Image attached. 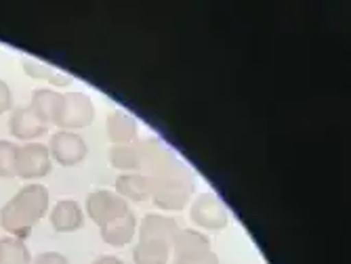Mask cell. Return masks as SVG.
Returning a JSON list of instances; mask_svg holds the SVG:
<instances>
[{"label": "cell", "instance_id": "obj_14", "mask_svg": "<svg viewBox=\"0 0 351 264\" xmlns=\"http://www.w3.org/2000/svg\"><path fill=\"white\" fill-rule=\"evenodd\" d=\"M135 235H137V218L133 212H126L124 216L101 226V237L112 248H124L126 243L133 241Z\"/></svg>", "mask_w": 351, "mask_h": 264}, {"label": "cell", "instance_id": "obj_12", "mask_svg": "<svg viewBox=\"0 0 351 264\" xmlns=\"http://www.w3.org/2000/svg\"><path fill=\"white\" fill-rule=\"evenodd\" d=\"M114 189V193L126 202H145L152 197V179L141 172H122Z\"/></svg>", "mask_w": 351, "mask_h": 264}, {"label": "cell", "instance_id": "obj_11", "mask_svg": "<svg viewBox=\"0 0 351 264\" xmlns=\"http://www.w3.org/2000/svg\"><path fill=\"white\" fill-rule=\"evenodd\" d=\"M206 252H210V239L198 228H179L171 243V254L175 256V260L200 256Z\"/></svg>", "mask_w": 351, "mask_h": 264}, {"label": "cell", "instance_id": "obj_1", "mask_svg": "<svg viewBox=\"0 0 351 264\" xmlns=\"http://www.w3.org/2000/svg\"><path fill=\"white\" fill-rule=\"evenodd\" d=\"M47 210H49V189L38 183L25 185L0 210V226L11 237L27 239L36 222L47 214Z\"/></svg>", "mask_w": 351, "mask_h": 264}, {"label": "cell", "instance_id": "obj_13", "mask_svg": "<svg viewBox=\"0 0 351 264\" xmlns=\"http://www.w3.org/2000/svg\"><path fill=\"white\" fill-rule=\"evenodd\" d=\"M106 132H108V139L114 145H131L137 143V120L124 111H112L106 120Z\"/></svg>", "mask_w": 351, "mask_h": 264}, {"label": "cell", "instance_id": "obj_17", "mask_svg": "<svg viewBox=\"0 0 351 264\" xmlns=\"http://www.w3.org/2000/svg\"><path fill=\"white\" fill-rule=\"evenodd\" d=\"M171 258V243L139 241L133 250L135 264H167Z\"/></svg>", "mask_w": 351, "mask_h": 264}, {"label": "cell", "instance_id": "obj_21", "mask_svg": "<svg viewBox=\"0 0 351 264\" xmlns=\"http://www.w3.org/2000/svg\"><path fill=\"white\" fill-rule=\"evenodd\" d=\"M32 264H72V262L61 252H43L36 258H32Z\"/></svg>", "mask_w": 351, "mask_h": 264}, {"label": "cell", "instance_id": "obj_16", "mask_svg": "<svg viewBox=\"0 0 351 264\" xmlns=\"http://www.w3.org/2000/svg\"><path fill=\"white\" fill-rule=\"evenodd\" d=\"M21 68L27 76L36 78V80H47L53 86H70L72 84V76L68 72H59L51 65L36 61V59H21Z\"/></svg>", "mask_w": 351, "mask_h": 264}, {"label": "cell", "instance_id": "obj_10", "mask_svg": "<svg viewBox=\"0 0 351 264\" xmlns=\"http://www.w3.org/2000/svg\"><path fill=\"white\" fill-rule=\"evenodd\" d=\"M177 230H179L177 220L171 218V216H162V214H147L141 220V224H137L139 241H165V243H173Z\"/></svg>", "mask_w": 351, "mask_h": 264}, {"label": "cell", "instance_id": "obj_3", "mask_svg": "<svg viewBox=\"0 0 351 264\" xmlns=\"http://www.w3.org/2000/svg\"><path fill=\"white\" fill-rule=\"evenodd\" d=\"M95 120V105L90 96L84 92H63L57 114L53 118V126L59 130H74L86 128Z\"/></svg>", "mask_w": 351, "mask_h": 264}, {"label": "cell", "instance_id": "obj_8", "mask_svg": "<svg viewBox=\"0 0 351 264\" xmlns=\"http://www.w3.org/2000/svg\"><path fill=\"white\" fill-rule=\"evenodd\" d=\"M47 130H49V124L29 105L15 107L11 118H9V132H11V137L17 141L32 143L38 137H43Z\"/></svg>", "mask_w": 351, "mask_h": 264}, {"label": "cell", "instance_id": "obj_19", "mask_svg": "<svg viewBox=\"0 0 351 264\" xmlns=\"http://www.w3.org/2000/svg\"><path fill=\"white\" fill-rule=\"evenodd\" d=\"M0 264H32V254L25 239L11 235L0 239Z\"/></svg>", "mask_w": 351, "mask_h": 264}, {"label": "cell", "instance_id": "obj_7", "mask_svg": "<svg viewBox=\"0 0 351 264\" xmlns=\"http://www.w3.org/2000/svg\"><path fill=\"white\" fill-rule=\"evenodd\" d=\"M189 218L198 228L213 230V233H219V230H223L230 222V214L226 206H223V202L215 193L198 195L196 202L189 208Z\"/></svg>", "mask_w": 351, "mask_h": 264}, {"label": "cell", "instance_id": "obj_20", "mask_svg": "<svg viewBox=\"0 0 351 264\" xmlns=\"http://www.w3.org/2000/svg\"><path fill=\"white\" fill-rule=\"evenodd\" d=\"M17 143L3 139L0 141V179H15V155Z\"/></svg>", "mask_w": 351, "mask_h": 264}, {"label": "cell", "instance_id": "obj_15", "mask_svg": "<svg viewBox=\"0 0 351 264\" xmlns=\"http://www.w3.org/2000/svg\"><path fill=\"white\" fill-rule=\"evenodd\" d=\"M110 163L122 172H137L143 166V149L141 143L131 145H114L110 149Z\"/></svg>", "mask_w": 351, "mask_h": 264}, {"label": "cell", "instance_id": "obj_6", "mask_svg": "<svg viewBox=\"0 0 351 264\" xmlns=\"http://www.w3.org/2000/svg\"><path fill=\"white\" fill-rule=\"evenodd\" d=\"M126 212H131L129 202L122 200L120 195L108 191V189H95L88 193L86 204H84V214L95 220L99 226L124 216Z\"/></svg>", "mask_w": 351, "mask_h": 264}, {"label": "cell", "instance_id": "obj_5", "mask_svg": "<svg viewBox=\"0 0 351 264\" xmlns=\"http://www.w3.org/2000/svg\"><path fill=\"white\" fill-rule=\"evenodd\" d=\"M51 159L63 168H72L82 163L88 155V145L82 135L74 130H57L49 141Z\"/></svg>", "mask_w": 351, "mask_h": 264}, {"label": "cell", "instance_id": "obj_18", "mask_svg": "<svg viewBox=\"0 0 351 264\" xmlns=\"http://www.w3.org/2000/svg\"><path fill=\"white\" fill-rule=\"evenodd\" d=\"M59 103H61V92H57L53 88H36L34 94H32L29 107L34 109L51 126L53 124V118L57 114Z\"/></svg>", "mask_w": 351, "mask_h": 264}, {"label": "cell", "instance_id": "obj_4", "mask_svg": "<svg viewBox=\"0 0 351 264\" xmlns=\"http://www.w3.org/2000/svg\"><path fill=\"white\" fill-rule=\"evenodd\" d=\"M53 168L49 147L43 143H23L15 155V176L23 181H38Z\"/></svg>", "mask_w": 351, "mask_h": 264}, {"label": "cell", "instance_id": "obj_23", "mask_svg": "<svg viewBox=\"0 0 351 264\" xmlns=\"http://www.w3.org/2000/svg\"><path fill=\"white\" fill-rule=\"evenodd\" d=\"M175 264H219V256L210 250V252L200 254V256H191V258L175 260Z\"/></svg>", "mask_w": 351, "mask_h": 264}, {"label": "cell", "instance_id": "obj_9", "mask_svg": "<svg viewBox=\"0 0 351 264\" xmlns=\"http://www.w3.org/2000/svg\"><path fill=\"white\" fill-rule=\"evenodd\" d=\"M49 220L57 233H76L84 226V208L76 200H59L51 208Z\"/></svg>", "mask_w": 351, "mask_h": 264}, {"label": "cell", "instance_id": "obj_22", "mask_svg": "<svg viewBox=\"0 0 351 264\" xmlns=\"http://www.w3.org/2000/svg\"><path fill=\"white\" fill-rule=\"evenodd\" d=\"M11 109H13V90L3 78H0V116L9 114Z\"/></svg>", "mask_w": 351, "mask_h": 264}, {"label": "cell", "instance_id": "obj_2", "mask_svg": "<svg viewBox=\"0 0 351 264\" xmlns=\"http://www.w3.org/2000/svg\"><path fill=\"white\" fill-rule=\"evenodd\" d=\"M149 179L152 200L162 210H181L187 204L191 191H194V183H191L189 172L173 157L165 161L162 166H158L156 174Z\"/></svg>", "mask_w": 351, "mask_h": 264}, {"label": "cell", "instance_id": "obj_24", "mask_svg": "<svg viewBox=\"0 0 351 264\" xmlns=\"http://www.w3.org/2000/svg\"><path fill=\"white\" fill-rule=\"evenodd\" d=\"M93 264H124L118 256H99Z\"/></svg>", "mask_w": 351, "mask_h": 264}]
</instances>
